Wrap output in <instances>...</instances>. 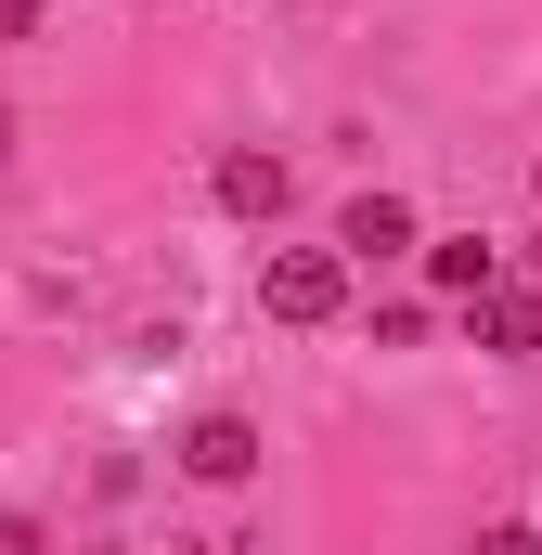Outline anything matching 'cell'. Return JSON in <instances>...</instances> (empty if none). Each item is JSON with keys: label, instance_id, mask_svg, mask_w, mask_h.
Returning a JSON list of instances; mask_svg holds the SVG:
<instances>
[{"label": "cell", "instance_id": "cell-7", "mask_svg": "<svg viewBox=\"0 0 542 555\" xmlns=\"http://www.w3.org/2000/svg\"><path fill=\"white\" fill-rule=\"evenodd\" d=\"M0 555H52V543H39V517H13V504H0Z\"/></svg>", "mask_w": 542, "mask_h": 555}, {"label": "cell", "instance_id": "cell-8", "mask_svg": "<svg viewBox=\"0 0 542 555\" xmlns=\"http://www.w3.org/2000/svg\"><path fill=\"white\" fill-rule=\"evenodd\" d=\"M478 555H542V530H517V517H504V530H478Z\"/></svg>", "mask_w": 542, "mask_h": 555}, {"label": "cell", "instance_id": "cell-4", "mask_svg": "<svg viewBox=\"0 0 542 555\" xmlns=\"http://www.w3.org/2000/svg\"><path fill=\"white\" fill-rule=\"evenodd\" d=\"M401 246H426L401 194H349V220H336V259H401Z\"/></svg>", "mask_w": 542, "mask_h": 555}, {"label": "cell", "instance_id": "cell-1", "mask_svg": "<svg viewBox=\"0 0 542 555\" xmlns=\"http://www.w3.org/2000/svg\"><path fill=\"white\" fill-rule=\"evenodd\" d=\"M259 310L271 323H336V310H349V259H336V246H271Z\"/></svg>", "mask_w": 542, "mask_h": 555}, {"label": "cell", "instance_id": "cell-3", "mask_svg": "<svg viewBox=\"0 0 542 555\" xmlns=\"http://www.w3.org/2000/svg\"><path fill=\"white\" fill-rule=\"evenodd\" d=\"M207 194H220L233 220H284V194H297V168H284V155H259V142H233V155L207 168Z\"/></svg>", "mask_w": 542, "mask_h": 555}, {"label": "cell", "instance_id": "cell-5", "mask_svg": "<svg viewBox=\"0 0 542 555\" xmlns=\"http://www.w3.org/2000/svg\"><path fill=\"white\" fill-rule=\"evenodd\" d=\"M478 349L542 362V284H491V297H478Z\"/></svg>", "mask_w": 542, "mask_h": 555}, {"label": "cell", "instance_id": "cell-2", "mask_svg": "<svg viewBox=\"0 0 542 555\" xmlns=\"http://www.w3.org/2000/svg\"><path fill=\"white\" fill-rule=\"evenodd\" d=\"M181 478L246 491V478H259V426H246V414H194V426H181Z\"/></svg>", "mask_w": 542, "mask_h": 555}, {"label": "cell", "instance_id": "cell-6", "mask_svg": "<svg viewBox=\"0 0 542 555\" xmlns=\"http://www.w3.org/2000/svg\"><path fill=\"white\" fill-rule=\"evenodd\" d=\"M426 284H439V297H465V310H478V297H491V284H504V259H491V246H478V233H439V246H426Z\"/></svg>", "mask_w": 542, "mask_h": 555}, {"label": "cell", "instance_id": "cell-9", "mask_svg": "<svg viewBox=\"0 0 542 555\" xmlns=\"http://www.w3.org/2000/svg\"><path fill=\"white\" fill-rule=\"evenodd\" d=\"M0 39H39V0H0Z\"/></svg>", "mask_w": 542, "mask_h": 555}]
</instances>
